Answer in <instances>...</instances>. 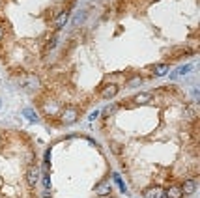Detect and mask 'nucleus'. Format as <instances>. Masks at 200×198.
Instances as JSON below:
<instances>
[{
	"label": "nucleus",
	"instance_id": "obj_4",
	"mask_svg": "<svg viewBox=\"0 0 200 198\" xmlns=\"http://www.w3.org/2000/svg\"><path fill=\"white\" fill-rule=\"evenodd\" d=\"M41 198H122L125 185L95 137L66 131L52 138L41 157Z\"/></svg>",
	"mask_w": 200,
	"mask_h": 198
},
{
	"label": "nucleus",
	"instance_id": "obj_2",
	"mask_svg": "<svg viewBox=\"0 0 200 198\" xmlns=\"http://www.w3.org/2000/svg\"><path fill=\"white\" fill-rule=\"evenodd\" d=\"M97 133L137 198H191L200 183V105L178 82L125 92L97 112Z\"/></svg>",
	"mask_w": 200,
	"mask_h": 198
},
{
	"label": "nucleus",
	"instance_id": "obj_5",
	"mask_svg": "<svg viewBox=\"0 0 200 198\" xmlns=\"http://www.w3.org/2000/svg\"><path fill=\"white\" fill-rule=\"evenodd\" d=\"M41 157L30 133L0 127V198H41Z\"/></svg>",
	"mask_w": 200,
	"mask_h": 198
},
{
	"label": "nucleus",
	"instance_id": "obj_1",
	"mask_svg": "<svg viewBox=\"0 0 200 198\" xmlns=\"http://www.w3.org/2000/svg\"><path fill=\"white\" fill-rule=\"evenodd\" d=\"M198 52L200 0H90L36 77L34 109L51 129H71Z\"/></svg>",
	"mask_w": 200,
	"mask_h": 198
},
{
	"label": "nucleus",
	"instance_id": "obj_3",
	"mask_svg": "<svg viewBox=\"0 0 200 198\" xmlns=\"http://www.w3.org/2000/svg\"><path fill=\"white\" fill-rule=\"evenodd\" d=\"M80 0H0V66L36 79L51 60Z\"/></svg>",
	"mask_w": 200,
	"mask_h": 198
}]
</instances>
